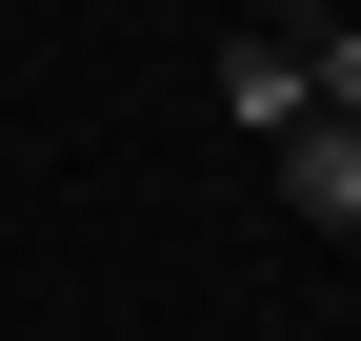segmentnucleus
I'll list each match as a JSON object with an SVG mask.
<instances>
[{
	"label": "nucleus",
	"instance_id": "2",
	"mask_svg": "<svg viewBox=\"0 0 361 341\" xmlns=\"http://www.w3.org/2000/svg\"><path fill=\"white\" fill-rule=\"evenodd\" d=\"M221 120H241V141L281 161L301 120H322V101H301V40H241V61H221Z\"/></svg>",
	"mask_w": 361,
	"mask_h": 341
},
{
	"label": "nucleus",
	"instance_id": "1",
	"mask_svg": "<svg viewBox=\"0 0 361 341\" xmlns=\"http://www.w3.org/2000/svg\"><path fill=\"white\" fill-rule=\"evenodd\" d=\"M261 181H281V221H322V241H361V120H301V141L261 161Z\"/></svg>",
	"mask_w": 361,
	"mask_h": 341
},
{
	"label": "nucleus",
	"instance_id": "3",
	"mask_svg": "<svg viewBox=\"0 0 361 341\" xmlns=\"http://www.w3.org/2000/svg\"><path fill=\"white\" fill-rule=\"evenodd\" d=\"M301 101H322V120H361V20H301Z\"/></svg>",
	"mask_w": 361,
	"mask_h": 341
}]
</instances>
